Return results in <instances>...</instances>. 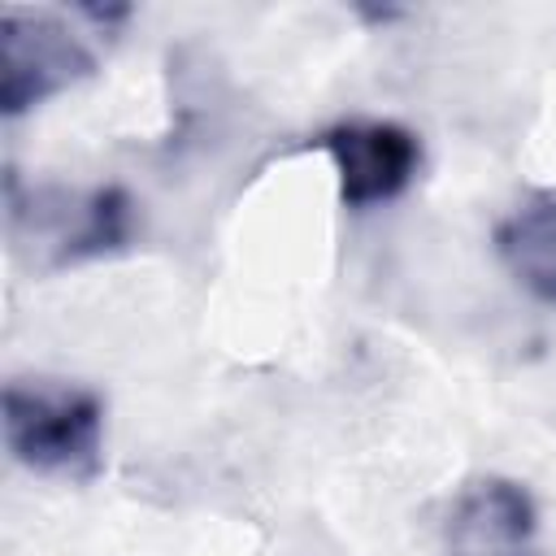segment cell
Listing matches in <instances>:
<instances>
[{
  "instance_id": "1",
  "label": "cell",
  "mask_w": 556,
  "mask_h": 556,
  "mask_svg": "<svg viewBox=\"0 0 556 556\" xmlns=\"http://www.w3.org/2000/svg\"><path fill=\"white\" fill-rule=\"evenodd\" d=\"M0 426L9 456L30 473L83 482L104 460V404L78 382L13 378Z\"/></svg>"
},
{
  "instance_id": "2",
  "label": "cell",
  "mask_w": 556,
  "mask_h": 556,
  "mask_svg": "<svg viewBox=\"0 0 556 556\" xmlns=\"http://www.w3.org/2000/svg\"><path fill=\"white\" fill-rule=\"evenodd\" d=\"M9 222L22 243H35V265L61 269L130 243L135 204L122 187H39L30 200H9Z\"/></svg>"
},
{
  "instance_id": "3",
  "label": "cell",
  "mask_w": 556,
  "mask_h": 556,
  "mask_svg": "<svg viewBox=\"0 0 556 556\" xmlns=\"http://www.w3.org/2000/svg\"><path fill=\"white\" fill-rule=\"evenodd\" d=\"M91 48L52 13L9 4L0 13V109L22 117L26 109L91 78Z\"/></svg>"
},
{
  "instance_id": "4",
  "label": "cell",
  "mask_w": 556,
  "mask_h": 556,
  "mask_svg": "<svg viewBox=\"0 0 556 556\" xmlns=\"http://www.w3.org/2000/svg\"><path fill=\"white\" fill-rule=\"evenodd\" d=\"M339 174V200L348 208H374L404 195L421 169V139L400 122L352 117L321 135Z\"/></svg>"
},
{
  "instance_id": "5",
  "label": "cell",
  "mask_w": 556,
  "mask_h": 556,
  "mask_svg": "<svg viewBox=\"0 0 556 556\" xmlns=\"http://www.w3.org/2000/svg\"><path fill=\"white\" fill-rule=\"evenodd\" d=\"M539 508L513 478H478L447 517V556H534Z\"/></svg>"
},
{
  "instance_id": "6",
  "label": "cell",
  "mask_w": 556,
  "mask_h": 556,
  "mask_svg": "<svg viewBox=\"0 0 556 556\" xmlns=\"http://www.w3.org/2000/svg\"><path fill=\"white\" fill-rule=\"evenodd\" d=\"M495 252L517 287L556 308V191H534L495 226Z\"/></svg>"
},
{
  "instance_id": "7",
  "label": "cell",
  "mask_w": 556,
  "mask_h": 556,
  "mask_svg": "<svg viewBox=\"0 0 556 556\" xmlns=\"http://www.w3.org/2000/svg\"><path fill=\"white\" fill-rule=\"evenodd\" d=\"M78 13H83V17H91L96 26H113V22H126V17H130V9H122V4H117V9H100V4H83Z\"/></svg>"
}]
</instances>
